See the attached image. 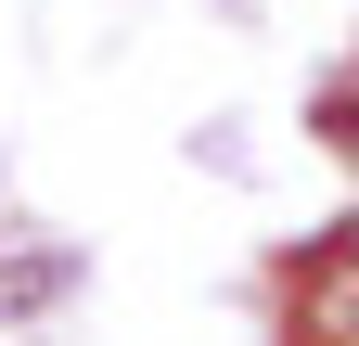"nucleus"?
I'll return each mask as SVG.
<instances>
[{
  "instance_id": "nucleus-1",
  "label": "nucleus",
  "mask_w": 359,
  "mask_h": 346,
  "mask_svg": "<svg viewBox=\"0 0 359 346\" xmlns=\"http://www.w3.org/2000/svg\"><path fill=\"white\" fill-rule=\"evenodd\" d=\"M77 282H90L77 244H0V321H52Z\"/></svg>"
},
{
  "instance_id": "nucleus-2",
  "label": "nucleus",
  "mask_w": 359,
  "mask_h": 346,
  "mask_svg": "<svg viewBox=\"0 0 359 346\" xmlns=\"http://www.w3.org/2000/svg\"><path fill=\"white\" fill-rule=\"evenodd\" d=\"M321 128H334V141L359 154V90H334V103H321Z\"/></svg>"
}]
</instances>
